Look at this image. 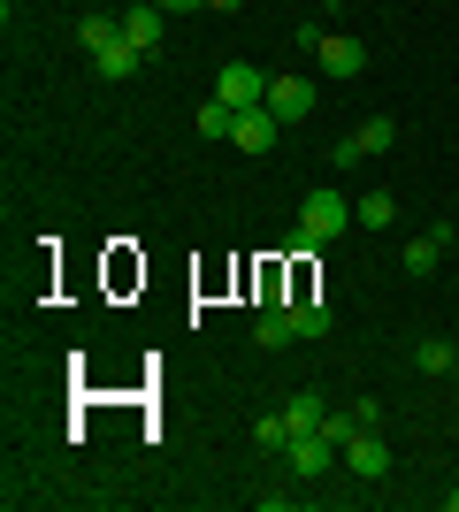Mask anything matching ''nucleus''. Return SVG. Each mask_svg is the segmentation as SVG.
Segmentation results:
<instances>
[{"instance_id":"obj_1","label":"nucleus","mask_w":459,"mask_h":512,"mask_svg":"<svg viewBox=\"0 0 459 512\" xmlns=\"http://www.w3.org/2000/svg\"><path fill=\"white\" fill-rule=\"evenodd\" d=\"M284 467H291V482H322V474L337 467V444H329L322 428H299L284 444Z\"/></svg>"},{"instance_id":"obj_2","label":"nucleus","mask_w":459,"mask_h":512,"mask_svg":"<svg viewBox=\"0 0 459 512\" xmlns=\"http://www.w3.org/2000/svg\"><path fill=\"white\" fill-rule=\"evenodd\" d=\"M268 85H276V77H261L253 62H222V77H215V100L245 115V107H268Z\"/></svg>"},{"instance_id":"obj_3","label":"nucleus","mask_w":459,"mask_h":512,"mask_svg":"<svg viewBox=\"0 0 459 512\" xmlns=\"http://www.w3.org/2000/svg\"><path fill=\"white\" fill-rule=\"evenodd\" d=\"M299 222H306V230H314V237H322V245H329V237H337V230H345V222H352V199L337 192V184H322V192H306Z\"/></svg>"},{"instance_id":"obj_4","label":"nucleus","mask_w":459,"mask_h":512,"mask_svg":"<svg viewBox=\"0 0 459 512\" xmlns=\"http://www.w3.org/2000/svg\"><path fill=\"white\" fill-rule=\"evenodd\" d=\"M345 467L360 474V482H383V474H391V444H383L375 428H352L345 436Z\"/></svg>"},{"instance_id":"obj_5","label":"nucleus","mask_w":459,"mask_h":512,"mask_svg":"<svg viewBox=\"0 0 459 512\" xmlns=\"http://www.w3.org/2000/svg\"><path fill=\"white\" fill-rule=\"evenodd\" d=\"M276 138H284V123H276L268 107H245V115H238V130H230V146H238V153H253V161H261V153H276Z\"/></svg>"},{"instance_id":"obj_6","label":"nucleus","mask_w":459,"mask_h":512,"mask_svg":"<svg viewBox=\"0 0 459 512\" xmlns=\"http://www.w3.org/2000/svg\"><path fill=\"white\" fill-rule=\"evenodd\" d=\"M314 54H322V77H360V69H368V46L345 39V31H322Z\"/></svg>"},{"instance_id":"obj_7","label":"nucleus","mask_w":459,"mask_h":512,"mask_svg":"<svg viewBox=\"0 0 459 512\" xmlns=\"http://www.w3.org/2000/svg\"><path fill=\"white\" fill-rule=\"evenodd\" d=\"M268 115H276V123H306V115H314V85H306V77H276V85H268Z\"/></svg>"},{"instance_id":"obj_8","label":"nucleus","mask_w":459,"mask_h":512,"mask_svg":"<svg viewBox=\"0 0 459 512\" xmlns=\"http://www.w3.org/2000/svg\"><path fill=\"white\" fill-rule=\"evenodd\" d=\"M161 31H169V8H153V0L123 8V39H131L138 54H153V46H161Z\"/></svg>"},{"instance_id":"obj_9","label":"nucleus","mask_w":459,"mask_h":512,"mask_svg":"<svg viewBox=\"0 0 459 512\" xmlns=\"http://www.w3.org/2000/svg\"><path fill=\"white\" fill-rule=\"evenodd\" d=\"M444 245H452V230H421V237H406V276H437V260H444Z\"/></svg>"},{"instance_id":"obj_10","label":"nucleus","mask_w":459,"mask_h":512,"mask_svg":"<svg viewBox=\"0 0 459 512\" xmlns=\"http://www.w3.org/2000/svg\"><path fill=\"white\" fill-rule=\"evenodd\" d=\"M299 329H291V306H261V321H253V344L261 352H276V344H291Z\"/></svg>"},{"instance_id":"obj_11","label":"nucleus","mask_w":459,"mask_h":512,"mask_svg":"<svg viewBox=\"0 0 459 512\" xmlns=\"http://www.w3.org/2000/svg\"><path fill=\"white\" fill-rule=\"evenodd\" d=\"M414 367H421V375H459V344L421 337V344H414Z\"/></svg>"},{"instance_id":"obj_12","label":"nucleus","mask_w":459,"mask_h":512,"mask_svg":"<svg viewBox=\"0 0 459 512\" xmlns=\"http://www.w3.org/2000/svg\"><path fill=\"white\" fill-rule=\"evenodd\" d=\"M138 62H146V54H138L131 39H115L108 54H92V69H100V77H115V85H123V77H138Z\"/></svg>"},{"instance_id":"obj_13","label":"nucleus","mask_w":459,"mask_h":512,"mask_svg":"<svg viewBox=\"0 0 459 512\" xmlns=\"http://www.w3.org/2000/svg\"><path fill=\"white\" fill-rule=\"evenodd\" d=\"M352 222H368V230H391V222H398V199H391V192L352 199Z\"/></svg>"},{"instance_id":"obj_14","label":"nucleus","mask_w":459,"mask_h":512,"mask_svg":"<svg viewBox=\"0 0 459 512\" xmlns=\"http://www.w3.org/2000/svg\"><path fill=\"white\" fill-rule=\"evenodd\" d=\"M77 39H85V54H108V46L123 39V16H85V23H77Z\"/></svg>"},{"instance_id":"obj_15","label":"nucleus","mask_w":459,"mask_h":512,"mask_svg":"<svg viewBox=\"0 0 459 512\" xmlns=\"http://www.w3.org/2000/svg\"><path fill=\"white\" fill-rule=\"evenodd\" d=\"M284 421H291V428H322V421H329V406H322V390H291V406H284Z\"/></svg>"},{"instance_id":"obj_16","label":"nucleus","mask_w":459,"mask_h":512,"mask_svg":"<svg viewBox=\"0 0 459 512\" xmlns=\"http://www.w3.org/2000/svg\"><path fill=\"white\" fill-rule=\"evenodd\" d=\"M352 138H360V153H391V146H398V123H391V115H368Z\"/></svg>"},{"instance_id":"obj_17","label":"nucleus","mask_w":459,"mask_h":512,"mask_svg":"<svg viewBox=\"0 0 459 512\" xmlns=\"http://www.w3.org/2000/svg\"><path fill=\"white\" fill-rule=\"evenodd\" d=\"M329 321H337V314H329L322 299H299V306H291V329H299V337H329Z\"/></svg>"},{"instance_id":"obj_18","label":"nucleus","mask_w":459,"mask_h":512,"mask_svg":"<svg viewBox=\"0 0 459 512\" xmlns=\"http://www.w3.org/2000/svg\"><path fill=\"white\" fill-rule=\"evenodd\" d=\"M291 436H299V428H291L284 413H261V428H253V444H261V451H276V459H284V444H291Z\"/></svg>"},{"instance_id":"obj_19","label":"nucleus","mask_w":459,"mask_h":512,"mask_svg":"<svg viewBox=\"0 0 459 512\" xmlns=\"http://www.w3.org/2000/svg\"><path fill=\"white\" fill-rule=\"evenodd\" d=\"M230 130H238V107H222V100L199 107V138H230Z\"/></svg>"},{"instance_id":"obj_20","label":"nucleus","mask_w":459,"mask_h":512,"mask_svg":"<svg viewBox=\"0 0 459 512\" xmlns=\"http://www.w3.org/2000/svg\"><path fill=\"white\" fill-rule=\"evenodd\" d=\"M153 8H207V0H153Z\"/></svg>"},{"instance_id":"obj_21","label":"nucleus","mask_w":459,"mask_h":512,"mask_svg":"<svg viewBox=\"0 0 459 512\" xmlns=\"http://www.w3.org/2000/svg\"><path fill=\"white\" fill-rule=\"evenodd\" d=\"M207 8H222V16H230V8H245V0H207Z\"/></svg>"},{"instance_id":"obj_22","label":"nucleus","mask_w":459,"mask_h":512,"mask_svg":"<svg viewBox=\"0 0 459 512\" xmlns=\"http://www.w3.org/2000/svg\"><path fill=\"white\" fill-rule=\"evenodd\" d=\"M444 505H452V512H459V490H452V497H444Z\"/></svg>"},{"instance_id":"obj_23","label":"nucleus","mask_w":459,"mask_h":512,"mask_svg":"<svg viewBox=\"0 0 459 512\" xmlns=\"http://www.w3.org/2000/svg\"><path fill=\"white\" fill-rule=\"evenodd\" d=\"M123 8H138V0H123Z\"/></svg>"},{"instance_id":"obj_24","label":"nucleus","mask_w":459,"mask_h":512,"mask_svg":"<svg viewBox=\"0 0 459 512\" xmlns=\"http://www.w3.org/2000/svg\"><path fill=\"white\" fill-rule=\"evenodd\" d=\"M452 344H459V337H452Z\"/></svg>"}]
</instances>
